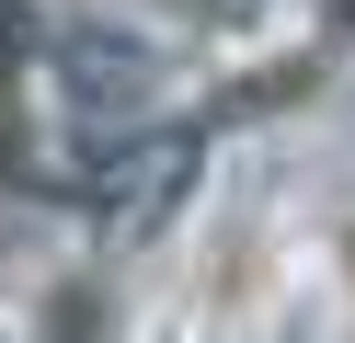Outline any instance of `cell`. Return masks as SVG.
I'll return each mask as SVG.
<instances>
[{
    "label": "cell",
    "mask_w": 355,
    "mask_h": 343,
    "mask_svg": "<svg viewBox=\"0 0 355 343\" xmlns=\"http://www.w3.org/2000/svg\"><path fill=\"white\" fill-rule=\"evenodd\" d=\"M344 297H355V229H344Z\"/></svg>",
    "instance_id": "obj_3"
},
{
    "label": "cell",
    "mask_w": 355,
    "mask_h": 343,
    "mask_svg": "<svg viewBox=\"0 0 355 343\" xmlns=\"http://www.w3.org/2000/svg\"><path fill=\"white\" fill-rule=\"evenodd\" d=\"M252 286H263V240L252 229L207 240V309H252Z\"/></svg>",
    "instance_id": "obj_2"
},
{
    "label": "cell",
    "mask_w": 355,
    "mask_h": 343,
    "mask_svg": "<svg viewBox=\"0 0 355 343\" xmlns=\"http://www.w3.org/2000/svg\"><path fill=\"white\" fill-rule=\"evenodd\" d=\"M35 172V126H24V12L0 0V195Z\"/></svg>",
    "instance_id": "obj_1"
}]
</instances>
